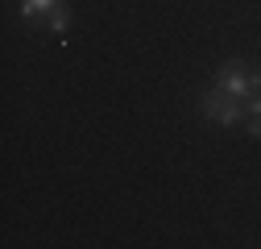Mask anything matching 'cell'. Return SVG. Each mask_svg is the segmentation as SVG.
Returning <instances> with one entry per match:
<instances>
[{
    "mask_svg": "<svg viewBox=\"0 0 261 249\" xmlns=\"http://www.w3.org/2000/svg\"><path fill=\"white\" fill-rule=\"evenodd\" d=\"M25 17H42V13H58V0H21Z\"/></svg>",
    "mask_w": 261,
    "mask_h": 249,
    "instance_id": "4",
    "label": "cell"
},
{
    "mask_svg": "<svg viewBox=\"0 0 261 249\" xmlns=\"http://www.w3.org/2000/svg\"><path fill=\"white\" fill-rule=\"evenodd\" d=\"M216 83H220L224 91H232L237 100H249V96L261 91V71L245 67V62H224V67L216 71Z\"/></svg>",
    "mask_w": 261,
    "mask_h": 249,
    "instance_id": "2",
    "label": "cell"
},
{
    "mask_svg": "<svg viewBox=\"0 0 261 249\" xmlns=\"http://www.w3.org/2000/svg\"><path fill=\"white\" fill-rule=\"evenodd\" d=\"M50 29H54L58 38L67 34V13H62V9H58V13H50Z\"/></svg>",
    "mask_w": 261,
    "mask_h": 249,
    "instance_id": "5",
    "label": "cell"
},
{
    "mask_svg": "<svg viewBox=\"0 0 261 249\" xmlns=\"http://www.w3.org/2000/svg\"><path fill=\"white\" fill-rule=\"evenodd\" d=\"M245 116H249V133H253V137H261V91L245 100Z\"/></svg>",
    "mask_w": 261,
    "mask_h": 249,
    "instance_id": "3",
    "label": "cell"
},
{
    "mask_svg": "<svg viewBox=\"0 0 261 249\" xmlns=\"http://www.w3.org/2000/svg\"><path fill=\"white\" fill-rule=\"evenodd\" d=\"M199 112L207 120H216V124H237V120H245V100H237L232 91H224L220 83H212L199 96Z\"/></svg>",
    "mask_w": 261,
    "mask_h": 249,
    "instance_id": "1",
    "label": "cell"
}]
</instances>
